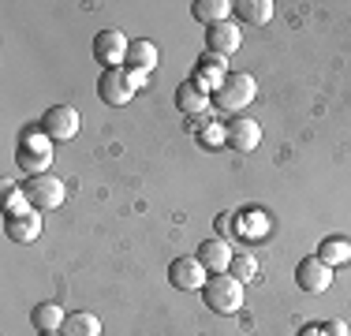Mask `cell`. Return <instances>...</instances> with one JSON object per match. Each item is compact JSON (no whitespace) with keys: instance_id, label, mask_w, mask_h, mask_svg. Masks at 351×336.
Masks as SVG:
<instances>
[{"instance_id":"9a60e30c","label":"cell","mask_w":351,"mask_h":336,"mask_svg":"<svg viewBox=\"0 0 351 336\" xmlns=\"http://www.w3.org/2000/svg\"><path fill=\"white\" fill-rule=\"evenodd\" d=\"M210 97L213 94H206V90L191 79H183L180 86H176V108H180L183 116H202L206 108H210Z\"/></svg>"},{"instance_id":"277c9868","label":"cell","mask_w":351,"mask_h":336,"mask_svg":"<svg viewBox=\"0 0 351 336\" xmlns=\"http://www.w3.org/2000/svg\"><path fill=\"white\" fill-rule=\"evenodd\" d=\"M23 195H27L30 209H38V213H49V209H60L64 206V183L56 180L53 172H41V176H27L23 180Z\"/></svg>"},{"instance_id":"8fae6325","label":"cell","mask_w":351,"mask_h":336,"mask_svg":"<svg viewBox=\"0 0 351 336\" xmlns=\"http://www.w3.org/2000/svg\"><path fill=\"white\" fill-rule=\"evenodd\" d=\"M41 213L38 209H23V213H8L4 217V235L12 243H19V247H27V243H34L41 235Z\"/></svg>"},{"instance_id":"44dd1931","label":"cell","mask_w":351,"mask_h":336,"mask_svg":"<svg viewBox=\"0 0 351 336\" xmlns=\"http://www.w3.org/2000/svg\"><path fill=\"white\" fill-rule=\"evenodd\" d=\"M64 336H101V322H97V314H86V310H75L68 314V322H64Z\"/></svg>"},{"instance_id":"8992f818","label":"cell","mask_w":351,"mask_h":336,"mask_svg":"<svg viewBox=\"0 0 351 336\" xmlns=\"http://www.w3.org/2000/svg\"><path fill=\"white\" fill-rule=\"evenodd\" d=\"M97 97L105 101V105H128L131 97H135V82H131V71L128 67H108L101 71V79H97Z\"/></svg>"},{"instance_id":"5b68a950","label":"cell","mask_w":351,"mask_h":336,"mask_svg":"<svg viewBox=\"0 0 351 336\" xmlns=\"http://www.w3.org/2000/svg\"><path fill=\"white\" fill-rule=\"evenodd\" d=\"M79 128H82V116H79V108H71V105H53L41 116V131L53 142H71L75 134H79Z\"/></svg>"},{"instance_id":"7a4b0ae2","label":"cell","mask_w":351,"mask_h":336,"mask_svg":"<svg viewBox=\"0 0 351 336\" xmlns=\"http://www.w3.org/2000/svg\"><path fill=\"white\" fill-rule=\"evenodd\" d=\"M15 161L27 176H41L53 168V139H49L45 131H27L19 139V154H15Z\"/></svg>"},{"instance_id":"9c48e42d","label":"cell","mask_w":351,"mask_h":336,"mask_svg":"<svg viewBox=\"0 0 351 336\" xmlns=\"http://www.w3.org/2000/svg\"><path fill=\"white\" fill-rule=\"evenodd\" d=\"M128 49H131V41L123 38L120 30H101L94 38V60L105 67H123V60H128Z\"/></svg>"},{"instance_id":"7c38bea8","label":"cell","mask_w":351,"mask_h":336,"mask_svg":"<svg viewBox=\"0 0 351 336\" xmlns=\"http://www.w3.org/2000/svg\"><path fill=\"white\" fill-rule=\"evenodd\" d=\"M239 45H243V34H239V27L232 19L206 27V53H217V56H224V60H228Z\"/></svg>"},{"instance_id":"603a6c76","label":"cell","mask_w":351,"mask_h":336,"mask_svg":"<svg viewBox=\"0 0 351 336\" xmlns=\"http://www.w3.org/2000/svg\"><path fill=\"white\" fill-rule=\"evenodd\" d=\"M228 273L236 276L239 284L254 280V276H258V262H254V254H236V258H232V265H228Z\"/></svg>"},{"instance_id":"ba28073f","label":"cell","mask_w":351,"mask_h":336,"mask_svg":"<svg viewBox=\"0 0 351 336\" xmlns=\"http://www.w3.org/2000/svg\"><path fill=\"white\" fill-rule=\"evenodd\" d=\"M224 146L236 149V154H254V149L262 146V123L247 120V116L224 123Z\"/></svg>"},{"instance_id":"4316f807","label":"cell","mask_w":351,"mask_h":336,"mask_svg":"<svg viewBox=\"0 0 351 336\" xmlns=\"http://www.w3.org/2000/svg\"><path fill=\"white\" fill-rule=\"evenodd\" d=\"M299 336H325V329H322V325H306V329L299 333Z\"/></svg>"},{"instance_id":"d4e9b609","label":"cell","mask_w":351,"mask_h":336,"mask_svg":"<svg viewBox=\"0 0 351 336\" xmlns=\"http://www.w3.org/2000/svg\"><path fill=\"white\" fill-rule=\"evenodd\" d=\"M202 142L210 149H217V146H224V123H210V128L202 131Z\"/></svg>"},{"instance_id":"cb8c5ba5","label":"cell","mask_w":351,"mask_h":336,"mask_svg":"<svg viewBox=\"0 0 351 336\" xmlns=\"http://www.w3.org/2000/svg\"><path fill=\"white\" fill-rule=\"evenodd\" d=\"M213 228H217V239H224V243H228L232 235H236V217H232V213H217Z\"/></svg>"},{"instance_id":"6da1fadb","label":"cell","mask_w":351,"mask_h":336,"mask_svg":"<svg viewBox=\"0 0 351 336\" xmlns=\"http://www.w3.org/2000/svg\"><path fill=\"white\" fill-rule=\"evenodd\" d=\"M202 302L213 310V314H239L243 310V284L236 280L232 273H221V276H210L202 288Z\"/></svg>"},{"instance_id":"30bf717a","label":"cell","mask_w":351,"mask_h":336,"mask_svg":"<svg viewBox=\"0 0 351 336\" xmlns=\"http://www.w3.org/2000/svg\"><path fill=\"white\" fill-rule=\"evenodd\" d=\"M169 280H172V288H180V291H202L210 276H206V265L191 254V258H172Z\"/></svg>"},{"instance_id":"2e32d148","label":"cell","mask_w":351,"mask_h":336,"mask_svg":"<svg viewBox=\"0 0 351 336\" xmlns=\"http://www.w3.org/2000/svg\"><path fill=\"white\" fill-rule=\"evenodd\" d=\"M157 60H161V53H157L154 41L135 38V41H131V49H128V60H123V67H128V71H135V75H149L157 67Z\"/></svg>"},{"instance_id":"e0dca14e","label":"cell","mask_w":351,"mask_h":336,"mask_svg":"<svg viewBox=\"0 0 351 336\" xmlns=\"http://www.w3.org/2000/svg\"><path fill=\"white\" fill-rule=\"evenodd\" d=\"M273 8H277L273 0H236V4H232V15L250 23V27H265V23L273 19Z\"/></svg>"},{"instance_id":"52a82bcc","label":"cell","mask_w":351,"mask_h":336,"mask_svg":"<svg viewBox=\"0 0 351 336\" xmlns=\"http://www.w3.org/2000/svg\"><path fill=\"white\" fill-rule=\"evenodd\" d=\"M295 284H299V291H306V296H322V291L332 284V265H325L317 254L299 258V265H295Z\"/></svg>"},{"instance_id":"ac0fdd59","label":"cell","mask_w":351,"mask_h":336,"mask_svg":"<svg viewBox=\"0 0 351 336\" xmlns=\"http://www.w3.org/2000/svg\"><path fill=\"white\" fill-rule=\"evenodd\" d=\"M64 322H68V314H64L56 302H38V307L30 310V325H34L38 333H60Z\"/></svg>"},{"instance_id":"3957f363","label":"cell","mask_w":351,"mask_h":336,"mask_svg":"<svg viewBox=\"0 0 351 336\" xmlns=\"http://www.w3.org/2000/svg\"><path fill=\"white\" fill-rule=\"evenodd\" d=\"M254 97H258L254 75H247V71H228V79H224L221 86H217V94H213V105L224 108V112H239V108H247Z\"/></svg>"},{"instance_id":"4fadbf2b","label":"cell","mask_w":351,"mask_h":336,"mask_svg":"<svg viewBox=\"0 0 351 336\" xmlns=\"http://www.w3.org/2000/svg\"><path fill=\"white\" fill-rule=\"evenodd\" d=\"M224 79H228V60H224V56H217V53L198 56L191 82H198V86L206 90V94H217V86H221Z\"/></svg>"},{"instance_id":"5bb4252c","label":"cell","mask_w":351,"mask_h":336,"mask_svg":"<svg viewBox=\"0 0 351 336\" xmlns=\"http://www.w3.org/2000/svg\"><path fill=\"white\" fill-rule=\"evenodd\" d=\"M195 258L206 265V273H210V276H221V273H228V265H232V258H236V254H232V247L224 239H206L202 247H198Z\"/></svg>"},{"instance_id":"484cf974","label":"cell","mask_w":351,"mask_h":336,"mask_svg":"<svg viewBox=\"0 0 351 336\" xmlns=\"http://www.w3.org/2000/svg\"><path fill=\"white\" fill-rule=\"evenodd\" d=\"M322 329H325V336H348V325L337 322V317H332V322H325Z\"/></svg>"},{"instance_id":"83f0119b","label":"cell","mask_w":351,"mask_h":336,"mask_svg":"<svg viewBox=\"0 0 351 336\" xmlns=\"http://www.w3.org/2000/svg\"><path fill=\"white\" fill-rule=\"evenodd\" d=\"M38 336H64V333H38Z\"/></svg>"},{"instance_id":"d6986e66","label":"cell","mask_w":351,"mask_h":336,"mask_svg":"<svg viewBox=\"0 0 351 336\" xmlns=\"http://www.w3.org/2000/svg\"><path fill=\"white\" fill-rule=\"evenodd\" d=\"M191 15H195L198 23H206V27L228 23L232 19V0H195V4H191Z\"/></svg>"},{"instance_id":"7402d4cb","label":"cell","mask_w":351,"mask_h":336,"mask_svg":"<svg viewBox=\"0 0 351 336\" xmlns=\"http://www.w3.org/2000/svg\"><path fill=\"white\" fill-rule=\"evenodd\" d=\"M0 195H4V217H8V213H23V209H30V202H27V195H23V187H15L12 180L0 183Z\"/></svg>"},{"instance_id":"ffe728a7","label":"cell","mask_w":351,"mask_h":336,"mask_svg":"<svg viewBox=\"0 0 351 336\" xmlns=\"http://www.w3.org/2000/svg\"><path fill=\"white\" fill-rule=\"evenodd\" d=\"M317 258H322L325 265H332V269L351 262V239H344V235H329V239H322Z\"/></svg>"}]
</instances>
